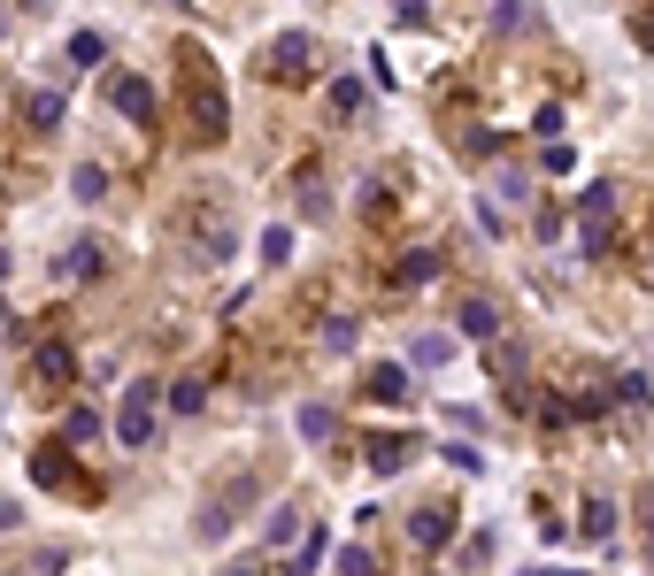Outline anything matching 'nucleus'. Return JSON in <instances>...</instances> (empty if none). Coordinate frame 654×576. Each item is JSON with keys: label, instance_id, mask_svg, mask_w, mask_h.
I'll list each match as a JSON object with an SVG mask.
<instances>
[{"label": "nucleus", "instance_id": "f257e3e1", "mask_svg": "<svg viewBox=\"0 0 654 576\" xmlns=\"http://www.w3.org/2000/svg\"><path fill=\"white\" fill-rule=\"evenodd\" d=\"M185 77H193V139H224V93H216V70L200 46H177Z\"/></svg>", "mask_w": 654, "mask_h": 576}, {"label": "nucleus", "instance_id": "f03ea898", "mask_svg": "<svg viewBox=\"0 0 654 576\" xmlns=\"http://www.w3.org/2000/svg\"><path fill=\"white\" fill-rule=\"evenodd\" d=\"M108 101H116V116H124V124H139V132H155V85H147V77H132V70H116V77H108Z\"/></svg>", "mask_w": 654, "mask_h": 576}, {"label": "nucleus", "instance_id": "7ed1b4c3", "mask_svg": "<svg viewBox=\"0 0 654 576\" xmlns=\"http://www.w3.org/2000/svg\"><path fill=\"white\" fill-rule=\"evenodd\" d=\"M116 438H124V446H147V438H155V385H147V377L124 392V408H116Z\"/></svg>", "mask_w": 654, "mask_h": 576}, {"label": "nucleus", "instance_id": "20e7f679", "mask_svg": "<svg viewBox=\"0 0 654 576\" xmlns=\"http://www.w3.org/2000/svg\"><path fill=\"white\" fill-rule=\"evenodd\" d=\"M362 461H370L377 476H401V461H416V438H401V431H370V438H362Z\"/></svg>", "mask_w": 654, "mask_h": 576}, {"label": "nucleus", "instance_id": "39448f33", "mask_svg": "<svg viewBox=\"0 0 654 576\" xmlns=\"http://www.w3.org/2000/svg\"><path fill=\"white\" fill-rule=\"evenodd\" d=\"M247 500H255V484H247V476H239V484H231V492H216V500H208V507H200V531H193V538H224V523H231V515H239V507H247Z\"/></svg>", "mask_w": 654, "mask_h": 576}, {"label": "nucleus", "instance_id": "423d86ee", "mask_svg": "<svg viewBox=\"0 0 654 576\" xmlns=\"http://www.w3.org/2000/svg\"><path fill=\"white\" fill-rule=\"evenodd\" d=\"M262 70H270V77H293V85H301V77H309V31H286V39L270 46V62H262Z\"/></svg>", "mask_w": 654, "mask_h": 576}, {"label": "nucleus", "instance_id": "0eeeda50", "mask_svg": "<svg viewBox=\"0 0 654 576\" xmlns=\"http://www.w3.org/2000/svg\"><path fill=\"white\" fill-rule=\"evenodd\" d=\"M578 216H585V239L601 247V239H609V216H616V192H609V185H585V200H578Z\"/></svg>", "mask_w": 654, "mask_h": 576}, {"label": "nucleus", "instance_id": "6e6552de", "mask_svg": "<svg viewBox=\"0 0 654 576\" xmlns=\"http://www.w3.org/2000/svg\"><path fill=\"white\" fill-rule=\"evenodd\" d=\"M70 469H77V461H70V446H39V453H31V476H39V484H54V492H70V484H77Z\"/></svg>", "mask_w": 654, "mask_h": 576}, {"label": "nucleus", "instance_id": "1a4fd4ad", "mask_svg": "<svg viewBox=\"0 0 654 576\" xmlns=\"http://www.w3.org/2000/svg\"><path fill=\"white\" fill-rule=\"evenodd\" d=\"M455 323H463V338H500V307H492V300H463Z\"/></svg>", "mask_w": 654, "mask_h": 576}, {"label": "nucleus", "instance_id": "9d476101", "mask_svg": "<svg viewBox=\"0 0 654 576\" xmlns=\"http://www.w3.org/2000/svg\"><path fill=\"white\" fill-rule=\"evenodd\" d=\"M408 362H416V369H447V362H455V338H447V331H424V338L408 346Z\"/></svg>", "mask_w": 654, "mask_h": 576}, {"label": "nucleus", "instance_id": "9b49d317", "mask_svg": "<svg viewBox=\"0 0 654 576\" xmlns=\"http://www.w3.org/2000/svg\"><path fill=\"white\" fill-rule=\"evenodd\" d=\"M609 531H616V507H609V500H585V507H578V538L609 546Z\"/></svg>", "mask_w": 654, "mask_h": 576}, {"label": "nucleus", "instance_id": "f8f14e48", "mask_svg": "<svg viewBox=\"0 0 654 576\" xmlns=\"http://www.w3.org/2000/svg\"><path fill=\"white\" fill-rule=\"evenodd\" d=\"M447 531H455V515H447V507H424V515H408V538H416V546H447Z\"/></svg>", "mask_w": 654, "mask_h": 576}, {"label": "nucleus", "instance_id": "ddd939ff", "mask_svg": "<svg viewBox=\"0 0 654 576\" xmlns=\"http://www.w3.org/2000/svg\"><path fill=\"white\" fill-rule=\"evenodd\" d=\"M370 400H408V369L377 362V369H370Z\"/></svg>", "mask_w": 654, "mask_h": 576}, {"label": "nucleus", "instance_id": "4468645a", "mask_svg": "<svg viewBox=\"0 0 654 576\" xmlns=\"http://www.w3.org/2000/svg\"><path fill=\"white\" fill-rule=\"evenodd\" d=\"M23 116H31V124H39V132H54V124H62V93H54V85H39V93H31V108H23Z\"/></svg>", "mask_w": 654, "mask_h": 576}, {"label": "nucleus", "instance_id": "2eb2a0df", "mask_svg": "<svg viewBox=\"0 0 654 576\" xmlns=\"http://www.w3.org/2000/svg\"><path fill=\"white\" fill-rule=\"evenodd\" d=\"M31 369H39L46 385H70V369H77V362H70V346H39V362H31Z\"/></svg>", "mask_w": 654, "mask_h": 576}, {"label": "nucleus", "instance_id": "dca6fc26", "mask_svg": "<svg viewBox=\"0 0 654 576\" xmlns=\"http://www.w3.org/2000/svg\"><path fill=\"white\" fill-rule=\"evenodd\" d=\"M200 400H208L200 377H177V385H169V416H200Z\"/></svg>", "mask_w": 654, "mask_h": 576}, {"label": "nucleus", "instance_id": "f3484780", "mask_svg": "<svg viewBox=\"0 0 654 576\" xmlns=\"http://www.w3.org/2000/svg\"><path fill=\"white\" fill-rule=\"evenodd\" d=\"M262 538H270V546H293V538H301V507H270Z\"/></svg>", "mask_w": 654, "mask_h": 576}, {"label": "nucleus", "instance_id": "a211bd4d", "mask_svg": "<svg viewBox=\"0 0 654 576\" xmlns=\"http://www.w3.org/2000/svg\"><path fill=\"white\" fill-rule=\"evenodd\" d=\"M101 54H108L101 31H77V39H70V62H77V70H101Z\"/></svg>", "mask_w": 654, "mask_h": 576}, {"label": "nucleus", "instance_id": "6ab92c4d", "mask_svg": "<svg viewBox=\"0 0 654 576\" xmlns=\"http://www.w3.org/2000/svg\"><path fill=\"white\" fill-rule=\"evenodd\" d=\"M362 101H370V85H362V77H339V85H331V116H354Z\"/></svg>", "mask_w": 654, "mask_h": 576}, {"label": "nucleus", "instance_id": "aec40b11", "mask_svg": "<svg viewBox=\"0 0 654 576\" xmlns=\"http://www.w3.org/2000/svg\"><path fill=\"white\" fill-rule=\"evenodd\" d=\"M354 338H362V323H354V315H331V323H324V346H331V354H354Z\"/></svg>", "mask_w": 654, "mask_h": 576}, {"label": "nucleus", "instance_id": "412c9836", "mask_svg": "<svg viewBox=\"0 0 654 576\" xmlns=\"http://www.w3.org/2000/svg\"><path fill=\"white\" fill-rule=\"evenodd\" d=\"M424 277H439V254H408V262L393 270V285H424Z\"/></svg>", "mask_w": 654, "mask_h": 576}, {"label": "nucleus", "instance_id": "4be33fe9", "mask_svg": "<svg viewBox=\"0 0 654 576\" xmlns=\"http://www.w3.org/2000/svg\"><path fill=\"white\" fill-rule=\"evenodd\" d=\"M286 254H293V231H286V223H270V231H262V262H270V270H278V262H286Z\"/></svg>", "mask_w": 654, "mask_h": 576}, {"label": "nucleus", "instance_id": "5701e85b", "mask_svg": "<svg viewBox=\"0 0 654 576\" xmlns=\"http://www.w3.org/2000/svg\"><path fill=\"white\" fill-rule=\"evenodd\" d=\"M616 400H624V408H647V400H654L647 377H640V369H624V377H616Z\"/></svg>", "mask_w": 654, "mask_h": 576}, {"label": "nucleus", "instance_id": "b1692460", "mask_svg": "<svg viewBox=\"0 0 654 576\" xmlns=\"http://www.w3.org/2000/svg\"><path fill=\"white\" fill-rule=\"evenodd\" d=\"M62 438H70V446H85V438H101V416H93V408H77V416L62 423Z\"/></svg>", "mask_w": 654, "mask_h": 576}, {"label": "nucleus", "instance_id": "393cba45", "mask_svg": "<svg viewBox=\"0 0 654 576\" xmlns=\"http://www.w3.org/2000/svg\"><path fill=\"white\" fill-rule=\"evenodd\" d=\"M301 431L316 438V446H324L331 431H339V416H331V408H301Z\"/></svg>", "mask_w": 654, "mask_h": 576}, {"label": "nucleus", "instance_id": "a878e982", "mask_svg": "<svg viewBox=\"0 0 654 576\" xmlns=\"http://www.w3.org/2000/svg\"><path fill=\"white\" fill-rule=\"evenodd\" d=\"M339 576H377V554H362V546H346V554H339Z\"/></svg>", "mask_w": 654, "mask_h": 576}, {"label": "nucleus", "instance_id": "bb28decb", "mask_svg": "<svg viewBox=\"0 0 654 576\" xmlns=\"http://www.w3.org/2000/svg\"><path fill=\"white\" fill-rule=\"evenodd\" d=\"M539 169H547V177H570V169H578V154H570V146H547V154H539Z\"/></svg>", "mask_w": 654, "mask_h": 576}, {"label": "nucleus", "instance_id": "cd10ccee", "mask_svg": "<svg viewBox=\"0 0 654 576\" xmlns=\"http://www.w3.org/2000/svg\"><path fill=\"white\" fill-rule=\"evenodd\" d=\"M62 270H70V277H101V247H77Z\"/></svg>", "mask_w": 654, "mask_h": 576}, {"label": "nucleus", "instance_id": "c85d7f7f", "mask_svg": "<svg viewBox=\"0 0 654 576\" xmlns=\"http://www.w3.org/2000/svg\"><path fill=\"white\" fill-rule=\"evenodd\" d=\"M523 23V0H492V31H516Z\"/></svg>", "mask_w": 654, "mask_h": 576}, {"label": "nucleus", "instance_id": "c756f323", "mask_svg": "<svg viewBox=\"0 0 654 576\" xmlns=\"http://www.w3.org/2000/svg\"><path fill=\"white\" fill-rule=\"evenodd\" d=\"M316 562H324V531H309V546H301V562H293V576H309Z\"/></svg>", "mask_w": 654, "mask_h": 576}, {"label": "nucleus", "instance_id": "7c9ffc66", "mask_svg": "<svg viewBox=\"0 0 654 576\" xmlns=\"http://www.w3.org/2000/svg\"><path fill=\"white\" fill-rule=\"evenodd\" d=\"M640 515H647V538H654V484L640 492Z\"/></svg>", "mask_w": 654, "mask_h": 576}, {"label": "nucleus", "instance_id": "2f4dec72", "mask_svg": "<svg viewBox=\"0 0 654 576\" xmlns=\"http://www.w3.org/2000/svg\"><path fill=\"white\" fill-rule=\"evenodd\" d=\"M516 576H570V569H516Z\"/></svg>", "mask_w": 654, "mask_h": 576}, {"label": "nucleus", "instance_id": "473e14b6", "mask_svg": "<svg viewBox=\"0 0 654 576\" xmlns=\"http://www.w3.org/2000/svg\"><path fill=\"white\" fill-rule=\"evenodd\" d=\"M224 576H262V569H224Z\"/></svg>", "mask_w": 654, "mask_h": 576}, {"label": "nucleus", "instance_id": "72a5a7b5", "mask_svg": "<svg viewBox=\"0 0 654 576\" xmlns=\"http://www.w3.org/2000/svg\"><path fill=\"white\" fill-rule=\"evenodd\" d=\"M647 31H654V23H647ZM647 46H654V39H647Z\"/></svg>", "mask_w": 654, "mask_h": 576}]
</instances>
